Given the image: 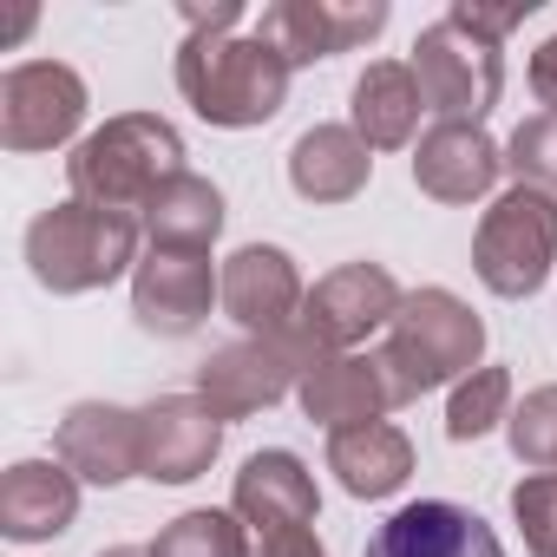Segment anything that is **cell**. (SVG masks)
<instances>
[{"label": "cell", "mask_w": 557, "mask_h": 557, "mask_svg": "<svg viewBox=\"0 0 557 557\" xmlns=\"http://www.w3.org/2000/svg\"><path fill=\"white\" fill-rule=\"evenodd\" d=\"M184 47H177V92L190 99L197 119L223 132L269 125L289 99V60L275 53L262 34H236L243 8L216 0V8H184Z\"/></svg>", "instance_id": "obj_1"}, {"label": "cell", "mask_w": 557, "mask_h": 557, "mask_svg": "<svg viewBox=\"0 0 557 557\" xmlns=\"http://www.w3.org/2000/svg\"><path fill=\"white\" fill-rule=\"evenodd\" d=\"M184 171V138L158 119V112H125L112 125H99L92 138H79V151L66 158V184L79 203L99 210H145L171 177Z\"/></svg>", "instance_id": "obj_2"}, {"label": "cell", "mask_w": 557, "mask_h": 557, "mask_svg": "<svg viewBox=\"0 0 557 557\" xmlns=\"http://www.w3.org/2000/svg\"><path fill=\"white\" fill-rule=\"evenodd\" d=\"M485 355V322L453 296V289H413L400 302V315L387 322V348L381 368L394 381V400H420L446 381H466Z\"/></svg>", "instance_id": "obj_3"}, {"label": "cell", "mask_w": 557, "mask_h": 557, "mask_svg": "<svg viewBox=\"0 0 557 557\" xmlns=\"http://www.w3.org/2000/svg\"><path fill=\"white\" fill-rule=\"evenodd\" d=\"M132 262H138V216H125V210H99V203L73 197V203L40 210L27 230V269L53 296L106 289Z\"/></svg>", "instance_id": "obj_4"}, {"label": "cell", "mask_w": 557, "mask_h": 557, "mask_svg": "<svg viewBox=\"0 0 557 557\" xmlns=\"http://www.w3.org/2000/svg\"><path fill=\"white\" fill-rule=\"evenodd\" d=\"M550 262H557V203H550L544 190H531V184H511V190L485 210V223H479V236H472V269H479V283H485L492 296L518 302V296H537V289H544Z\"/></svg>", "instance_id": "obj_5"}, {"label": "cell", "mask_w": 557, "mask_h": 557, "mask_svg": "<svg viewBox=\"0 0 557 557\" xmlns=\"http://www.w3.org/2000/svg\"><path fill=\"white\" fill-rule=\"evenodd\" d=\"M413 79L426 92V112H440V125H479L498 106L505 60H498V40L472 34L459 14H446L413 40Z\"/></svg>", "instance_id": "obj_6"}, {"label": "cell", "mask_w": 557, "mask_h": 557, "mask_svg": "<svg viewBox=\"0 0 557 557\" xmlns=\"http://www.w3.org/2000/svg\"><path fill=\"white\" fill-rule=\"evenodd\" d=\"M400 283L381 269V262H342L335 275H322V283L309 289L302 302V322H296V342L315 355H355L361 335L387 329L400 315Z\"/></svg>", "instance_id": "obj_7"}, {"label": "cell", "mask_w": 557, "mask_h": 557, "mask_svg": "<svg viewBox=\"0 0 557 557\" xmlns=\"http://www.w3.org/2000/svg\"><path fill=\"white\" fill-rule=\"evenodd\" d=\"M86 119V79L60 60H27L0 73V145L8 151H53Z\"/></svg>", "instance_id": "obj_8"}, {"label": "cell", "mask_w": 557, "mask_h": 557, "mask_svg": "<svg viewBox=\"0 0 557 557\" xmlns=\"http://www.w3.org/2000/svg\"><path fill=\"white\" fill-rule=\"evenodd\" d=\"M302 275L289 262V249L275 243H249L223 262V315L249 335V342H289L302 322Z\"/></svg>", "instance_id": "obj_9"}, {"label": "cell", "mask_w": 557, "mask_h": 557, "mask_svg": "<svg viewBox=\"0 0 557 557\" xmlns=\"http://www.w3.org/2000/svg\"><path fill=\"white\" fill-rule=\"evenodd\" d=\"M309 368V348L289 335V342H230L216 348L203 368H197V400L216 413V420H243L256 407H275Z\"/></svg>", "instance_id": "obj_10"}, {"label": "cell", "mask_w": 557, "mask_h": 557, "mask_svg": "<svg viewBox=\"0 0 557 557\" xmlns=\"http://www.w3.org/2000/svg\"><path fill=\"white\" fill-rule=\"evenodd\" d=\"M216 296H223V275H210V249H151L132 275V315L145 335H164V342L203 329Z\"/></svg>", "instance_id": "obj_11"}, {"label": "cell", "mask_w": 557, "mask_h": 557, "mask_svg": "<svg viewBox=\"0 0 557 557\" xmlns=\"http://www.w3.org/2000/svg\"><path fill=\"white\" fill-rule=\"evenodd\" d=\"M223 446V420L197 400V394H164L151 407H138V472L158 485H190L210 472Z\"/></svg>", "instance_id": "obj_12"}, {"label": "cell", "mask_w": 557, "mask_h": 557, "mask_svg": "<svg viewBox=\"0 0 557 557\" xmlns=\"http://www.w3.org/2000/svg\"><path fill=\"white\" fill-rule=\"evenodd\" d=\"M387 27V8L368 0V8H335V0H275V8L256 14V34L283 53L289 66H309V60H335L361 40H374Z\"/></svg>", "instance_id": "obj_13"}, {"label": "cell", "mask_w": 557, "mask_h": 557, "mask_svg": "<svg viewBox=\"0 0 557 557\" xmlns=\"http://www.w3.org/2000/svg\"><path fill=\"white\" fill-rule=\"evenodd\" d=\"M296 394H302V413L322 420L329 433L368 426V420H381L387 407H400V400H394V381H387V368H381V355H315V361L302 368Z\"/></svg>", "instance_id": "obj_14"}, {"label": "cell", "mask_w": 557, "mask_h": 557, "mask_svg": "<svg viewBox=\"0 0 557 557\" xmlns=\"http://www.w3.org/2000/svg\"><path fill=\"white\" fill-rule=\"evenodd\" d=\"M368 557H505V544L479 511L453 498H420V505H400L368 537Z\"/></svg>", "instance_id": "obj_15"}, {"label": "cell", "mask_w": 557, "mask_h": 557, "mask_svg": "<svg viewBox=\"0 0 557 557\" xmlns=\"http://www.w3.org/2000/svg\"><path fill=\"white\" fill-rule=\"evenodd\" d=\"M60 466L86 485H125L138 479V413L132 407H112V400H79L60 433Z\"/></svg>", "instance_id": "obj_16"}, {"label": "cell", "mask_w": 557, "mask_h": 557, "mask_svg": "<svg viewBox=\"0 0 557 557\" xmlns=\"http://www.w3.org/2000/svg\"><path fill=\"white\" fill-rule=\"evenodd\" d=\"M505 151L479 132V125H433L413 151V184L440 203H472L498 184Z\"/></svg>", "instance_id": "obj_17"}, {"label": "cell", "mask_w": 557, "mask_h": 557, "mask_svg": "<svg viewBox=\"0 0 557 557\" xmlns=\"http://www.w3.org/2000/svg\"><path fill=\"white\" fill-rule=\"evenodd\" d=\"M79 518V479L53 459H21L8 479H0V531L14 544H40L60 537Z\"/></svg>", "instance_id": "obj_18"}, {"label": "cell", "mask_w": 557, "mask_h": 557, "mask_svg": "<svg viewBox=\"0 0 557 557\" xmlns=\"http://www.w3.org/2000/svg\"><path fill=\"white\" fill-rule=\"evenodd\" d=\"M322 498H315V472L296 459V453H256L243 459L236 472V518L249 531H269V524H315Z\"/></svg>", "instance_id": "obj_19"}, {"label": "cell", "mask_w": 557, "mask_h": 557, "mask_svg": "<svg viewBox=\"0 0 557 557\" xmlns=\"http://www.w3.org/2000/svg\"><path fill=\"white\" fill-rule=\"evenodd\" d=\"M368 171H374V158H368V145H361L355 125H309L296 138V151H289V184L309 203H348V197H361Z\"/></svg>", "instance_id": "obj_20"}, {"label": "cell", "mask_w": 557, "mask_h": 557, "mask_svg": "<svg viewBox=\"0 0 557 557\" xmlns=\"http://www.w3.org/2000/svg\"><path fill=\"white\" fill-rule=\"evenodd\" d=\"M329 472H335L342 492H355V498H387V492L407 485V472H413V446H407L400 426L368 420V426L329 433Z\"/></svg>", "instance_id": "obj_21"}, {"label": "cell", "mask_w": 557, "mask_h": 557, "mask_svg": "<svg viewBox=\"0 0 557 557\" xmlns=\"http://www.w3.org/2000/svg\"><path fill=\"white\" fill-rule=\"evenodd\" d=\"M420 112H426V92L413 79V66L400 60H374L361 79H355V132L368 151H394L420 132Z\"/></svg>", "instance_id": "obj_22"}, {"label": "cell", "mask_w": 557, "mask_h": 557, "mask_svg": "<svg viewBox=\"0 0 557 557\" xmlns=\"http://www.w3.org/2000/svg\"><path fill=\"white\" fill-rule=\"evenodd\" d=\"M145 230H151V249H210L216 230H223V197L210 177L197 171H177L151 203H145Z\"/></svg>", "instance_id": "obj_23"}, {"label": "cell", "mask_w": 557, "mask_h": 557, "mask_svg": "<svg viewBox=\"0 0 557 557\" xmlns=\"http://www.w3.org/2000/svg\"><path fill=\"white\" fill-rule=\"evenodd\" d=\"M145 557H256L243 537V518L230 511H184L158 531V544H145Z\"/></svg>", "instance_id": "obj_24"}, {"label": "cell", "mask_w": 557, "mask_h": 557, "mask_svg": "<svg viewBox=\"0 0 557 557\" xmlns=\"http://www.w3.org/2000/svg\"><path fill=\"white\" fill-rule=\"evenodd\" d=\"M505 407H511V374H505V368H472V374L453 387V407H446V433L466 446V440L492 433V426L505 420Z\"/></svg>", "instance_id": "obj_25"}, {"label": "cell", "mask_w": 557, "mask_h": 557, "mask_svg": "<svg viewBox=\"0 0 557 557\" xmlns=\"http://www.w3.org/2000/svg\"><path fill=\"white\" fill-rule=\"evenodd\" d=\"M505 433H511V453H518L531 472H557V381H550V387H531V394L511 407Z\"/></svg>", "instance_id": "obj_26"}, {"label": "cell", "mask_w": 557, "mask_h": 557, "mask_svg": "<svg viewBox=\"0 0 557 557\" xmlns=\"http://www.w3.org/2000/svg\"><path fill=\"white\" fill-rule=\"evenodd\" d=\"M505 164L518 171V184H531V190H544L557 203V112L524 119L511 132V145H505Z\"/></svg>", "instance_id": "obj_27"}, {"label": "cell", "mask_w": 557, "mask_h": 557, "mask_svg": "<svg viewBox=\"0 0 557 557\" xmlns=\"http://www.w3.org/2000/svg\"><path fill=\"white\" fill-rule=\"evenodd\" d=\"M511 518L531 557H557V472H531L511 485Z\"/></svg>", "instance_id": "obj_28"}, {"label": "cell", "mask_w": 557, "mask_h": 557, "mask_svg": "<svg viewBox=\"0 0 557 557\" xmlns=\"http://www.w3.org/2000/svg\"><path fill=\"white\" fill-rule=\"evenodd\" d=\"M256 557H329L315 544V524H269L256 531Z\"/></svg>", "instance_id": "obj_29"}, {"label": "cell", "mask_w": 557, "mask_h": 557, "mask_svg": "<svg viewBox=\"0 0 557 557\" xmlns=\"http://www.w3.org/2000/svg\"><path fill=\"white\" fill-rule=\"evenodd\" d=\"M472 34H485V40H505L511 27H524V14H531V0H518V8H472V0H459L453 8Z\"/></svg>", "instance_id": "obj_30"}, {"label": "cell", "mask_w": 557, "mask_h": 557, "mask_svg": "<svg viewBox=\"0 0 557 557\" xmlns=\"http://www.w3.org/2000/svg\"><path fill=\"white\" fill-rule=\"evenodd\" d=\"M531 92H537V99L557 112V34H550V40L531 53Z\"/></svg>", "instance_id": "obj_31"}]
</instances>
